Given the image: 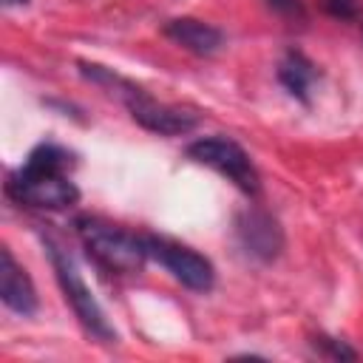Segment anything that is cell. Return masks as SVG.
Here are the masks:
<instances>
[{"label":"cell","instance_id":"1","mask_svg":"<svg viewBox=\"0 0 363 363\" xmlns=\"http://www.w3.org/2000/svg\"><path fill=\"white\" fill-rule=\"evenodd\" d=\"M74 153L62 145L43 142L37 145L26 162L9 173L6 196L31 210H62L77 204L79 187L71 179Z\"/></svg>","mask_w":363,"mask_h":363},{"label":"cell","instance_id":"2","mask_svg":"<svg viewBox=\"0 0 363 363\" xmlns=\"http://www.w3.org/2000/svg\"><path fill=\"white\" fill-rule=\"evenodd\" d=\"M77 235L82 241V247L88 250V255L105 267L108 272H139L147 261V247H145V235H136L119 224H111L105 218L96 216H79L74 221Z\"/></svg>","mask_w":363,"mask_h":363},{"label":"cell","instance_id":"3","mask_svg":"<svg viewBox=\"0 0 363 363\" xmlns=\"http://www.w3.org/2000/svg\"><path fill=\"white\" fill-rule=\"evenodd\" d=\"M45 247H48V258H51L57 284H60V289H62L68 306L74 309V315H77L79 323L85 326V332H88L91 337L102 340V343H113V340H116V329L108 323V318H105L99 301H96L94 292L88 289V284L82 281V272H79L77 261L71 258V252H68L62 244L51 241V238H45Z\"/></svg>","mask_w":363,"mask_h":363},{"label":"cell","instance_id":"4","mask_svg":"<svg viewBox=\"0 0 363 363\" xmlns=\"http://www.w3.org/2000/svg\"><path fill=\"white\" fill-rule=\"evenodd\" d=\"M187 156L199 164L213 167L216 173L230 179L247 196H255L261 190V176H258L250 153L227 136H201L187 145Z\"/></svg>","mask_w":363,"mask_h":363},{"label":"cell","instance_id":"5","mask_svg":"<svg viewBox=\"0 0 363 363\" xmlns=\"http://www.w3.org/2000/svg\"><path fill=\"white\" fill-rule=\"evenodd\" d=\"M145 247H147V258L159 261L182 286L193 292H210L216 286V269L210 258H204L193 247L156 233H145Z\"/></svg>","mask_w":363,"mask_h":363},{"label":"cell","instance_id":"6","mask_svg":"<svg viewBox=\"0 0 363 363\" xmlns=\"http://www.w3.org/2000/svg\"><path fill=\"white\" fill-rule=\"evenodd\" d=\"M122 102L128 105L133 122H139L145 130L159 133V136H184V133L196 130L199 122H201V116H199L196 111L156 102V99H153L145 88H139V85H130V88L122 94Z\"/></svg>","mask_w":363,"mask_h":363},{"label":"cell","instance_id":"7","mask_svg":"<svg viewBox=\"0 0 363 363\" xmlns=\"http://www.w3.org/2000/svg\"><path fill=\"white\" fill-rule=\"evenodd\" d=\"M238 244L258 261H272L284 250V230L278 218L261 207H247L235 218Z\"/></svg>","mask_w":363,"mask_h":363},{"label":"cell","instance_id":"8","mask_svg":"<svg viewBox=\"0 0 363 363\" xmlns=\"http://www.w3.org/2000/svg\"><path fill=\"white\" fill-rule=\"evenodd\" d=\"M0 258H3L0 261V298H3V303L17 315L31 318L37 312L40 301H37V289H34L28 272L14 261L9 247H3Z\"/></svg>","mask_w":363,"mask_h":363},{"label":"cell","instance_id":"9","mask_svg":"<svg viewBox=\"0 0 363 363\" xmlns=\"http://www.w3.org/2000/svg\"><path fill=\"white\" fill-rule=\"evenodd\" d=\"M164 37H170L176 45L187 48L190 54H199V57H210L216 54L221 45H224V31L216 28L213 23H204V20H196V17H176V20H167L162 26Z\"/></svg>","mask_w":363,"mask_h":363},{"label":"cell","instance_id":"10","mask_svg":"<svg viewBox=\"0 0 363 363\" xmlns=\"http://www.w3.org/2000/svg\"><path fill=\"white\" fill-rule=\"evenodd\" d=\"M318 79V65L298 48H289L278 62V82L303 105L309 102V91Z\"/></svg>","mask_w":363,"mask_h":363},{"label":"cell","instance_id":"11","mask_svg":"<svg viewBox=\"0 0 363 363\" xmlns=\"http://www.w3.org/2000/svg\"><path fill=\"white\" fill-rule=\"evenodd\" d=\"M312 346H315V352L320 357H329V360H357V352L352 346H346L343 340L329 337V335H318L312 340Z\"/></svg>","mask_w":363,"mask_h":363},{"label":"cell","instance_id":"12","mask_svg":"<svg viewBox=\"0 0 363 363\" xmlns=\"http://www.w3.org/2000/svg\"><path fill=\"white\" fill-rule=\"evenodd\" d=\"M323 11L335 20H357L360 17V0H320Z\"/></svg>","mask_w":363,"mask_h":363},{"label":"cell","instance_id":"13","mask_svg":"<svg viewBox=\"0 0 363 363\" xmlns=\"http://www.w3.org/2000/svg\"><path fill=\"white\" fill-rule=\"evenodd\" d=\"M269 6H275L278 11H284V14H301L303 9H301V0H269Z\"/></svg>","mask_w":363,"mask_h":363},{"label":"cell","instance_id":"14","mask_svg":"<svg viewBox=\"0 0 363 363\" xmlns=\"http://www.w3.org/2000/svg\"><path fill=\"white\" fill-rule=\"evenodd\" d=\"M31 0H3V6H28Z\"/></svg>","mask_w":363,"mask_h":363}]
</instances>
